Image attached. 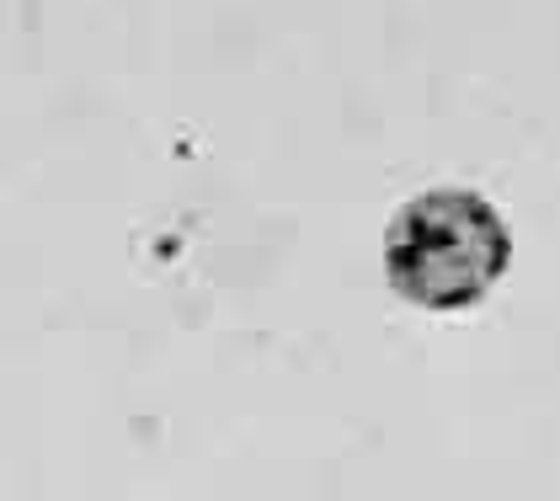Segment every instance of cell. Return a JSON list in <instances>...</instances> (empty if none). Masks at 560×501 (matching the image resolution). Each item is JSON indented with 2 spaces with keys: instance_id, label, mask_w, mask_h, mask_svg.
Wrapping results in <instances>:
<instances>
[{
  "instance_id": "6da1fadb",
  "label": "cell",
  "mask_w": 560,
  "mask_h": 501,
  "mask_svg": "<svg viewBox=\"0 0 560 501\" xmlns=\"http://www.w3.org/2000/svg\"><path fill=\"white\" fill-rule=\"evenodd\" d=\"M508 256H513V241H508L502 213L459 187L411 198L389 219L385 235L389 289L432 315L470 310L508 272Z\"/></svg>"
}]
</instances>
